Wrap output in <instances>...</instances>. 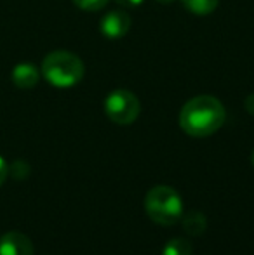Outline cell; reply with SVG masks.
<instances>
[{"instance_id":"1","label":"cell","mask_w":254,"mask_h":255,"mask_svg":"<svg viewBox=\"0 0 254 255\" xmlns=\"http://www.w3.org/2000/svg\"><path fill=\"white\" fill-rule=\"evenodd\" d=\"M225 108L213 96H197L187 101L180 113V127L192 137H209L221 128Z\"/></svg>"},{"instance_id":"2","label":"cell","mask_w":254,"mask_h":255,"mask_svg":"<svg viewBox=\"0 0 254 255\" xmlns=\"http://www.w3.org/2000/svg\"><path fill=\"white\" fill-rule=\"evenodd\" d=\"M42 75L54 87L70 89L84 77V63L73 52L54 51L45 56L42 63Z\"/></svg>"},{"instance_id":"3","label":"cell","mask_w":254,"mask_h":255,"mask_svg":"<svg viewBox=\"0 0 254 255\" xmlns=\"http://www.w3.org/2000/svg\"><path fill=\"white\" fill-rule=\"evenodd\" d=\"M145 210L157 224L173 226L183 217V202L171 186H155L146 193Z\"/></svg>"},{"instance_id":"4","label":"cell","mask_w":254,"mask_h":255,"mask_svg":"<svg viewBox=\"0 0 254 255\" xmlns=\"http://www.w3.org/2000/svg\"><path fill=\"white\" fill-rule=\"evenodd\" d=\"M141 104L136 94L126 89H117L110 92L105 99V113L112 122L119 125H129L138 118Z\"/></svg>"},{"instance_id":"5","label":"cell","mask_w":254,"mask_h":255,"mask_svg":"<svg viewBox=\"0 0 254 255\" xmlns=\"http://www.w3.org/2000/svg\"><path fill=\"white\" fill-rule=\"evenodd\" d=\"M0 255H33V243L24 233L7 231L0 236Z\"/></svg>"},{"instance_id":"6","label":"cell","mask_w":254,"mask_h":255,"mask_svg":"<svg viewBox=\"0 0 254 255\" xmlns=\"http://www.w3.org/2000/svg\"><path fill=\"white\" fill-rule=\"evenodd\" d=\"M101 33L108 38H122L131 30V17L122 10H112L99 23Z\"/></svg>"},{"instance_id":"7","label":"cell","mask_w":254,"mask_h":255,"mask_svg":"<svg viewBox=\"0 0 254 255\" xmlns=\"http://www.w3.org/2000/svg\"><path fill=\"white\" fill-rule=\"evenodd\" d=\"M38 78H40V73L37 66L30 63L17 64L12 70V82L19 89H33L38 84Z\"/></svg>"},{"instance_id":"8","label":"cell","mask_w":254,"mask_h":255,"mask_svg":"<svg viewBox=\"0 0 254 255\" xmlns=\"http://www.w3.org/2000/svg\"><path fill=\"white\" fill-rule=\"evenodd\" d=\"M183 226L190 235H202L206 231V217L200 212H188L183 217Z\"/></svg>"},{"instance_id":"9","label":"cell","mask_w":254,"mask_h":255,"mask_svg":"<svg viewBox=\"0 0 254 255\" xmlns=\"http://www.w3.org/2000/svg\"><path fill=\"white\" fill-rule=\"evenodd\" d=\"M181 2L195 16H207L216 9L220 0H181Z\"/></svg>"},{"instance_id":"10","label":"cell","mask_w":254,"mask_h":255,"mask_svg":"<svg viewBox=\"0 0 254 255\" xmlns=\"http://www.w3.org/2000/svg\"><path fill=\"white\" fill-rule=\"evenodd\" d=\"M162 255H192V243L185 238H173L164 245Z\"/></svg>"},{"instance_id":"11","label":"cell","mask_w":254,"mask_h":255,"mask_svg":"<svg viewBox=\"0 0 254 255\" xmlns=\"http://www.w3.org/2000/svg\"><path fill=\"white\" fill-rule=\"evenodd\" d=\"M77 7H80L82 10H89V12H96L101 10L103 7L108 3V0H71Z\"/></svg>"},{"instance_id":"12","label":"cell","mask_w":254,"mask_h":255,"mask_svg":"<svg viewBox=\"0 0 254 255\" xmlns=\"http://www.w3.org/2000/svg\"><path fill=\"white\" fill-rule=\"evenodd\" d=\"M12 175L14 177H17V179H23V177H28V172H30V168H28V165L24 163L23 160H17V161H14V165H12Z\"/></svg>"},{"instance_id":"13","label":"cell","mask_w":254,"mask_h":255,"mask_svg":"<svg viewBox=\"0 0 254 255\" xmlns=\"http://www.w3.org/2000/svg\"><path fill=\"white\" fill-rule=\"evenodd\" d=\"M7 174H9V167H7L5 160H3V158L0 156V186H2L3 182H5Z\"/></svg>"},{"instance_id":"14","label":"cell","mask_w":254,"mask_h":255,"mask_svg":"<svg viewBox=\"0 0 254 255\" xmlns=\"http://www.w3.org/2000/svg\"><path fill=\"white\" fill-rule=\"evenodd\" d=\"M115 2L122 7H139L145 0H115Z\"/></svg>"},{"instance_id":"15","label":"cell","mask_w":254,"mask_h":255,"mask_svg":"<svg viewBox=\"0 0 254 255\" xmlns=\"http://www.w3.org/2000/svg\"><path fill=\"white\" fill-rule=\"evenodd\" d=\"M244 106H246V110H248L249 115H254V94H249L248 98H246Z\"/></svg>"},{"instance_id":"16","label":"cell","mask_w":254,"mask_h":255,"mask_svg":"<svg viewBox=\"0 0 254 255\" xmlns=\"http://www.w3.org/2000/svg\"><path fill=\"white\" fill-rule=\"evenodd\" d=\"M155 2H159V3H164V5H167V3H173L174 0H155Z\"/></svg>"},{"instance_id":"17","label":"cell","mask_w":254,"mask_h":255,"mask_svg":"<svg viewBox=\"0 0 254 255\" xmlns=\"http://www.w3.org/2000/svg\"><path fill=\"white\" fill-rule=\"evenodd\" d=\"M251 161H253V167H254V151H253V156H251Z\"/></svg>"}]
</instances>
